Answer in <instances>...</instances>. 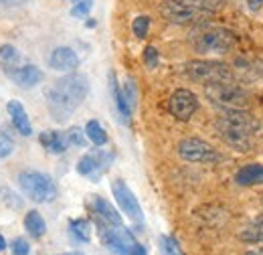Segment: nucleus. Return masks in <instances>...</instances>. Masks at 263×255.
<instances>
[{
  "instance_id": "nucleus-19",
  "label": "nucleus",
  "mask_w": 263,
  "mask_h": 255,
  "mask_svg": "<svg viewBox=\"0 0 263 255\" xmlns=\"http://www.w3.org/2000/svg\"><path fill=\"white\" fill-rule=\"evenodd\" d=\"M109 89H111V96H114L116 107H118V112H120L122 120L128 124V122H130V116H132V107L128 105V101H126V97H124V92L120 89V85H118V81H116V75H114V73H109Z\"/></svg>"
},
{
  "instance_id": "nucleus-3",
  "label": "nucleus",
  "mask_w": 263,
  "mask_h": 255,
  "mask_svg": "<svg viewBox=\"0 0 263 255\" xmlns=\"http://www.w3.org/2000/svg\"><path fill=\"white\" fill-rule=\"evenodd\" d=\"M99 237L114 255H146V247L134 239L124 225H101Z\"/></svg>"
},
{
  "instance_id": "nucleus-13",
  "label": "nucleus",
  "mask_w": 263,
  "mask_h": 255,
  "mask_svg": "<svg viewBox=\"0 0 263 255\" xmlns=\"http://www.w3.org/2000/svg\"><path fill=\"white\" fill-rule=\"evenodd\" d=\"M49 67L53 71H61V73H71L79 67V57L73 49L69 47H57L51 57H49Z\"/></svg>"
},
{
  "instance_id": "nucleus-5",
  "label": "nucleus",
  "mask_w": 263,
  "mask_h": 255,
  "mask_svg": "<svg viewBox=\"0 0 263 255\" xmlns=\"http://www.w3.org/2000/svg\"><path fill=\"white\" fill-rule=\"evenodd\" d=\"M206 6L200 0H164L160 4V14L174 25H191L206 14Z\"/></svg>"
},
{
  "instance_id": "nucleus-23",
  "label": "nucleus",
  "mask_w": 263,
  "mask_h": 255,
  "mask_svg": "<svg viewBox=\"0 0 263 255\" xmlns=\"http://www.w3.org/2000/svg\"><path fill=\"white\" fill-rule=\"evenodd\" d=\"M69 229H71V233H73V237H75L77 241L87 243V241L91 239V225H89V221H85V219H75V221H71V223H69Z\"/></svg>"
},
{
  "instance_id": "nucleus-29",
  "label": "nucleus",
  "mask_w": 263,
  "mask_h": 255,
  "mask_svg": "<svg viewBox=\"0 0 263 255\" xmlns=\"http://www.w3.org/2000/svg\"><path fill=\"white\" fill-rule=\"evenodd\" d=\"M160 249H162L164 255H182L178 243H176L172 237H168V235H162V237H160Z\"/></svg>"
},
{
  "instance_id": "nucleus-10",
  "label": "nucleus",
  "mask_w": 263,
  "mask_h": 255,
  "mask_svg": "<svg viewBox=\"0 0 263 255\" xmlns=\"http://www.w3.org/2000/svg\"><path fill=\"white\" fill-rule=\"evenodd\" d=\"M178 154L186 162H217L219 152L200 138H184L178 142Z\"/></svg>"
},
{
  "instance_id": "nucleus-22",
  "label": "nucleus",
  "mask_w": 263,
  "mask_h": 255,
  "mask_svg": "<svg viewBox=\"0 0 263 255\" xmlns=\"http://www.w3.org/2000/svg\"><path fill=\"white\" fill-rule=\"evenodd\" d=\"M85 136H87V140L93 142V146H103V144L107 142V134H105V130L101 128V124H99L98 120L87 122V126H85Z\"/></svg>"
},
{
  "instance_id": "nucleus-15",
  "label": "nucleus",
  "mask_w": 263,
  "mask_h": 255,
  "mask_svg": "<svg viewBox=\"0 0 263 255\" xmlns=\"http://www.w3.org/2000/svg\"><path fill=\"white\" fill-rule=\"evenodd\" d=\"M8 116H10L12 126L16 128V130H18L23 136H31V134H33L31 120H29L27 110L23 107V103H21V101H16V99L8 101Z\"/></svg>"
},
{
  "instance_id": "nucleus-28",
  "label": "nucleus",
  "mask_w": 263,
  "mask_h": 255,
  "mask_svg": "<svg viewBox=\"0 0 263 255\" xmlns=\"http://www.w3.org/2000/svg\"><path fill=\"white\" fill-rule=\"evenodd\" d=\"M124 97H126V101H128V105H130L132 110L136 107V103H138V89H136V83H134V79L128 77L126 79V83H124Z\"/></svg>"
},
{
  "instance_id": "nucleus-34",
  "label": "nucleus",
  "mask_w": 263,
  "mask_h": 255,
  "mask_svg": "<svg viewBox=\"0 0 263 255\" xmlns=\"http://www.w3.org/2000/svg\"><path fill=\"white\" fill-rule=\"evenodd\" d=\"M261 4H263V0H249V8H253V10L259 8Z\"/></svg>"
},
{
  "instance_id": "nucleus-37",
  "label": "nucleus",
  "mask_w": 263,
  "mask_h": 255,
  "mask_svg": "<svg viewBox=\"0 0 263 255\" xmlns=\"http://www.w3.org/2000/svg\"><path fill=\"white\" fill-rule=\"evenodd\" d=\"M200 2H202V4H204V0H200ZM204 6H206V4H204Z\"/></svg>"
},
{
  "instance_id": "nucleus-30",
  "label": "nucleus",
  "mask_w": 263,
  "mask_h": 255,
  "mask_svg": "<svg viewBox=\"0 0 263 255\" xmlns=\"http://www.w3.org/2000/svg\"><path fill=\"white\" fill-rule=\"evenodd\" d=\"M158 61H160V57H158L156 47H146L144 49V63H146V67L154 69V67H158Z\"/></svg>"
},
{
  "instance_id": "nucleus-17",
  "label": "nucleus",
  "mask_w": 263,
  "mask_h": 255,
  "mask_svg": "<svg viewBox=\"0 0 263 255\" xmlns=\"http://www.w3.org/2000/svg\"><path fill=\"white\" fill-rule=\"evenodd\" d=\"M41 144L47 148V152L51 154H63L67 148H69V142H67V134L61 132H53V130H47L39 136Z\"/></svg>"
},
{
  "instance_id": "nucleus-4",
  "label": "nucleus",
  "mask_w": 263,
  "mask_h": 255,
  "mask_svg": "<svg viewBox=\"0 0 263 255\" xmlns=\"http://www.w3.org/2000/svg\"><path fill=\"white\" fill-rule=\"evenodd\" d=\"M18 187L34 203H51L57 196L55 180L39 170H27L18 174Z\"/></svg>"
},
{
  "instance_id": "nucleus-16",
  "label": "nucleus",
  "mask_w": 263,
  "mask_h": 255,
  "mask_svg": "<svg viewBox=\"0 0 263 255\" xmlns=\"http://www.w3.org/2000/svg\"><path fill=\"white\" fill-rule=\"evenodd\" d=\"M235 183L239 187H255L263 185V164L253 162V164H245L243 168L237 170L235 174Z\"/></svg>"
},
{
  "instance_id": "nucleus-27",
  "label": "nucleus",
  "mask_w": 263,
  "mask_h": 255,
  "mask_svg": "<svg viewBox=\"0 0 263 255\" xmlns=\"http://www.w3.org/2000/svg\"><path fill=\"white\" fill-rule=\"evenodd\" d=\"M67 134V142H69V146H79V148H83L85 146V142H87V136H85V132L81 130V128H71Z\"/></svg>"
},
{
  "instance_id": "nucleus-11",
  "label": "nucleus",
  "mask_w": 263,
  "mask_h": 255,
  "mask_svg": "<svg viewBox=\"0 0 263 255\" xmlns=\"http://www.w3.org/2000/svg\"><path fill=\"white\" fill-rule=\"evenodd\" d=\"M111 192H114L116 203L120 205L122 213H126V217H130L134 223H142V221H144L142 207H140V203H138L136 194L130 191V187H128L124 180L116 178V180L111 183Z\"/></svg>"
},
{
  "instance_id": "nucleus-14",
  "label": "nucleus",
  "mask_w": 263,
  "mask_h": 255,
  "mask_svg": "<svg viewBox=\"0 0 263 255\" xmlns=\"http://www.w3.org/2000/svg\"><path fill=\"white\" fill-rule=\"evenodd\" d=\"M8 77L18 85V87H25V89H31L34 85H39L43 81V71L34 65H25V67H16L12 71H8Z\"/></svg>"
},
{
  "instance_id": "nucleus-20",
  "label": "nucleus",
  "mask_w": 263,
  "mask_h": 255,
  "mask_svg": "<svg viewBox=\"0 0 263 255\" xmlns=\"http://www.w3.org/2000/svg\"><path fill=\"white\" fill-rule=\"evenodd\" d=\"M25 229L33 235L34 239H39V237L45 235L47 223H45V219H43V215H41L39 211H29V213L25 215Z\"/></svg>"
},
{
  "instance_id": "nucleus-35",
  "label": "nucleus",
  "mask_w": 263,
  "mask_h": 255,
  "mask_svg": "<svg viewBox=\"0 0 263 255\" xmlns=\"http://www.w3.org/2000/svg\"><path fill=\"white\" fill-rule=\"evenodd\" d=\"M243 255H263V249H247Z\"/></svg>"
},
{
  "instance_id": "nucleus-12",
  "label": "nucleus",
  "mask_w": 263,
  "mask_h": 255,
  "mask_svg": "<svg viewBox=\"0 0 263 255\" xmlns=\"http://www.w3.org/2000/svg\"><path fill=\"white\" fill-rule=\"evenodd\" d=\"M168 110L176 120L186 122V120H191L195 116V112L198 110V99L189 89H176L168 99Z\"/></svg>"
},
{
  "instance_id": "nucleus-6",
  "label": "nucleus",
  "mask_w": 263,
  "mask_h": 255,
  "mask_svg": "<svg viewBox=\"0 0 263 255\" xmlns=\"http://www.w3.org/2000/svg\"><path fill=\"white\" fill-rule=\"evenodd\" d=\"M184 75L197 83H221V81H233V71L229 65L219 61H191L184 65Z\"/></svg>"
},
{
  "instance_id": "nucleus-36",
  "label": "nucleus",
  "mask_w": 263,
  "mask_h": 255,
  "mask_svg": "<svg viewBox=\"0 0 263 255\" xmlns=\"http://www.w3.org/2000/svg\"><path fill=\"white\" fill-rule=\"evenodd\" d=\"M6 249V241H4V237L0 235V251H4Z\"/></svg>"
},
{
  "instance_id": "nucleus-31",
  "label": "nucleus",
  "mask_w": 263,
  "mask_h": 255,
  "mask_svg": "<svg viewBox=\"0 0 263 255\" xmlns=\"http://www.w3.org/2000/svg\"><path fill=\"white\" fill-rule=\"evenodd\" d=\"M12 150H14V142H12L6 134H2V132H0V158L10 156V154H12Z\"/></svg>"
},
{
  "instance_id": "nucleus-32",
  "label": "nucleus",
  "mask_w": 263,
  "mask_h": 255,
  "mask_svg": "<svg viewBox=\"0 0 263 255\" xmlns=\"http://www.w3.org/2000/svg\"><path fill=\"white\" fill-rule=\"evenodd\" d=\"M29 251H31V245L25 239L18 237L12 241V255H29Z\"/></svg>"
},
{
  "instance_id": "nucleus-8",
  "label": "nucleus",
  "mask_w": 263,
  "mask_h": 255,
  "mask_svg": "<svg viewBox=\"0 0 263 255\" xmlns=\"http://www.w3.org/2000/svg\"><path fill=\"white\" fill-rule=\"evenodd\" d=\"M235 34L227 29H209V31L200 32L195 41V49L197 53H229L235 47Z\"/></svg>"
},
{
  "instance_id": "nucleus-1",
  "label": "nucleus",
  "mask_w": 263,
  "mask_h": 255,
  "mask_svg": "<svg viewBox=\"0 0 263 255\" xmlns=\"http://www.w3.org/2000/svg\"><path fill=\"white\" fill-rule=\"evenodd\" d=\"M89 94V79L83 73H69L47 87L45 99L55 122H67Z\"/></svg>"
},
{
  "instance_id": "nucleus-7",
  "label": "nucleus",
  "mask_w": 263,
  "mask_h": 255,
  "mask_svg": "<svg viewBox=\"0 0 263 255\" xmlns=\"http://www.w3.org/2000/svg\"><path fill=\"white\" fill-rule=\"evenodd\" d=\"M204 94L215 105H221L225 110H241L249 101L247 92L241 89L239 85H235L233 81H221V83L204 85Z\"/></svg>"
},
{
  "instance_id": "nucleus-21",
  "label": "nucleus",
  "mask_w": 263,
  "mask_h": 255,
  "mask_svg": "<svg viewBox=\"0 0 263 255\" xmlns=\"http://www.w3.org/2000/svg\"><path fill=\"white\" fill-rule=\"evenodd\" d=\"M0 63L4 65L6 71L16 69L18 63H21V53L16 51V47H12V45H2V47H0Z\"/></svg>"
},
{
  "instance_id": "nucleus-24",
  "label": "nucleus",
  "mask_w": 263,
  "mask_h": 255,
  "mask_svg": "<svg viewBox=\"0 0 263 255\" xmlns=\"http://www.w3.org/2000/svg\"><path fill=\"white\" fill-rule=\"evenodd\" d=\"M241 239H243V241H253V243H255V241H257V243H263V219L257 221L253 227L245 229V231L241 233Z\"/></svg>"
},
{
  "instance_id": "nucleus-18",
  "label": "nucleus",
  "mask_w": 263,
  "mask_h": 255,
  "mask_svg": "<svg viewBox=\"0 0 263 255\" xmlns=\"http://www.w3.org/2000/svg\"><path fill=\"white\" fill-rule=\"evenodd\" d=\"M93 209L99 217L109 225H124L122 221V215L109 205V201H105L103 196H93Z\"/></svg>"
},
{
  "instance_id": "nucleus-2",
  "label": "nucleus",
  "mask_w": 263,
  "mask_h": 255,
  "mask_svg": "<svg viewBox=\"0 0 263 255\" xmlns=\"http://www.w3.org/2000/svg\"><path fill=\"white\" fill-rule=\"evenodd\" d=\"M257 120L251 118L243 107L241 110H227L219 120H217V130L221 138L229 144L231 148L247 152L253 144V136L257 132Z\"/></svg>"
},
{
  "instance_id": "nucleus-9",
  "label": "nucleus",
  "mask_w": 263,
  "mask_h": 255,
  "mask_svg": "<svg viewBox=\"0 0 263 255\" xmlns=\"http://www.w3.org/2000/svg\"><path fill=\"white\" fill-rule=\"evenodd\" d=\"M114 162V152L107 150H91L85 156H81V160L77 162V172L85 178H89L91 183H99V178L109 170Z\"/></svg>"
},
{
  "instance_id": "nucleus-33",
  "label": "nucleus",
  "mask_w": 263,
  "mask_h": 255,
  "mask_svg": "<svg viewBox=\"0 0 263 255\" xmlns=\"http://www.w3.org/2000/svg\"><path fill=\"white\" fill-rule=\"evenodd\" d=\"M23 2H25V0H0L2 6H10V8H12V6H21Z\"/></svg>"
},
{
  "instance_id": "nucleus-26",
  "label": "nucleus",
  "mask_w": 263,
  "mask_h": 255,
  "mask_svg": "<svg viewBox=\"0 0 263 255\" xmlns=\"http://www.w3.org/2000/svg\"><path fill=\"white\" fill-rule=\"evenodd\" d=\"M73 2V8H71V16H77V19H83L89 14V10L93 8V0H71Z\"/></svg>"
},
{
  "instance_id": "nucleus-25",
  "label": "nucleus",
  "mask_w": 263,
  "mask_h": 255,
  "mask_svg": "<svg viewBox=\"0 0 263 255\" xmlns=\"http://www.w3.org/2000/svg\"><path fill=\"white\" fill-rule=\"evenodd\" d=\"M132 31L138 39H146L148 31H150V19L148 16H136L132 23Z\"/></svg>"
}]
</instances>
